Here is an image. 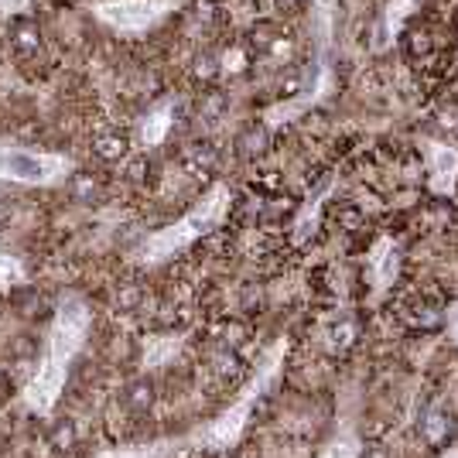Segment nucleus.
Masks as SVG:
<instances>
[{
    "instance_id": "nucleus-1",
    "label": "nucleus",
    "mask_w": 458,
    "mask_h": 458,
    "mask_svg": "<svg viewBox=\"0 0 458 458\" xmlns=\"http://www.w3.org/2000/svg\"><path fill=\"white\" fill-rule=\"evenodd\" d=\"M11 45H14V51L21 59H31V55L41 51V34H38V28H34L31 21L17 17L14 24H11Z\"/></svg>"
},
{
    "instance_id": "nucleus-2",
    "label": "nucleus",
    "mask_w": 458,
    "mask_h": 458,
    "mask_svg": "<svg viewBox=\"0 0 458 458\" xmlns=\"http://www.w3.org/2000/svg\"><path fill=\"white\" fill-rule=\"evenodd\" d=\"M96 151H99V158H120L126 151V137L124 134H103L99 141H96Z\"/></svg>"
},
{
    "instance_id": "nucleus-3",
    "label": "nucleus",
    "mask_w": 458,
    "mask_h": 458,
    "mask_svg": "<svg viewBox=\"0 0 458 458\" xmlns=\"http://www.w3.org/2000/svg\"><path fill=\"white\" fill-rule=\"evenodd\" d=\"M96 191H99V185L93 181V174L82 171V174H76V178H72V195H76L79 202H93Z\"/></svg>"
},
{
    "instance_id": "nucleus-4",
    "label": "nucleus",
    "mask_w": 458,
    "mask_h": 458,
    "mask_svg": "<svg viewBox=\"0 0 458 458\" xmlns=\"http://www.w3.org/2000/svg\"><path fill=\"white\" fill-rule=\"evenodd\" d=\"M51 444H55L59 452H69V448L76 444V427L69 424V421H59V424L51 427Z\"/></svg>"
},
{
    "instance_id": "nucleus-5",
    "label": "nucleus",
    "mask_w": 458,
    "mask_h": 458,
    "mask_svg": "<svg viewBox=\"0 0 458 458\" xmlns=\"http://www.w3.org/2000/svg\"><path fill=\"white\" fill-rule=\"evenodd\" d=\"M7 164H11V171L24 174V178H38V174H41V164L31 161V158H11Z\"/></svg>"
},
{
    "instance_id": "nucleus-6",
    "label": "nucleus",
    "mask_w": 458,
    "mask_h": 458,
    "mask_svg": "<svg viewBox=\"0 0 458 458\" xmlns=\"http://www.w3.org/2000/svg\"><path fill=\"white\" fill-rule=\"evenodd\" d=\"M126 404H130V407H147V404H151V383H134Z\"/></svg>"
},
{
    "instance_id": "nucleus-7",
    "label": "nucleus",
    "mask_w": 458,
    "mask_h": 458,
    "mask_svg": "<svg viewBox=\"0 0 458 458\" xmlns=\"http://www.w3.org/2000/svg\"><path fill=\"white\" fill-rule=\"evenodd\" d=\"M21 4H24V0H0V7H4V11H17Z\"/></svg>"
},
{
    "instance_id": "nucleus-8",
    "label": "nucleus",
    "mask_w": 458,
    "mask_h": 458,
    "mask_svg": "<svg viewBox=\"0 0 458 458\" xmlns=\"http://www.w3.org/2000/svg\"><path fill=\"white\" fill-rule=\"evenodd\" d=\"M277 4H281V7H284V11H287V7H298L301 0H277Z\"/></svg>"
},
{
    "instance_id": "nucleus-9",
    "label": "nucleus",
    "mask_w": 458,
    "mask_h": 458,
    "mask_svg": "<svg viewBox=\"0 0 458 458\" xmlns=\"http://www.w3.org/2000/svg\"><path fill=\"white\" fill-rule=\"evenodd\" d=\"M366 458H387L383 452H366Z\"/></svg>"
},
{
    "instance_id": "nucleus-10",
    "label": "nucleus",
    "mask_w": 458,
    "mask_h": 458,
    "mask_svg": "<svg viewBox=\"0 0 458 458\" xmlns=\"http://www.w3.org/2000/svg\"><path fill=\"white\" fill-rule=\"evenodd\" d=\"M0 383H4V377H0Z\"/></svg>"
}]
</instances>
